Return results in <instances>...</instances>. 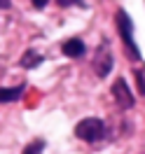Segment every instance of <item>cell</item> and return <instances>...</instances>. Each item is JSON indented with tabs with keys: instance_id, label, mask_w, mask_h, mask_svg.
Listing matches in <instances>:
<instances>
[{
	"instance_id": "3957f363",
	"label": "cell",
	"mask_w": 145,
	"mask_h": 154,
	"mask_svg": "<svg viewBox=\"0 0 145 154\" xmlns=\"http://www.w3.org/2000/svg\"><path fill=\"white\" fill-rule=\"evenodd\" d=\"M112 68V51L108 47V42H103L96 51V58H94V70H96L98 77H106Z\"/></svg>"
},
{
	"instance_id": "6da1fadb",
	"label": "cell",
	"mask_w": 145,
	"mask_h": 154,
	"mask_svg": "<svg viewBox=\"0 0 145 154\" xmlns=\"http://www.w3.org/2000/svg\"><path fill=\"white\" fill-rule=\"evenodd\" d=\"M106 133V126L101 119H94V117H89V119H82L77 126H75V135H77L80 140H84V143H96L101 140Z\"/></svg>"
},
{
	"instance_id": "5b68a950",
	"label": "cell",
	"mask_w": 145,
	"mask_h": 154,
	"mask_svg": "<svg viewBox=\"0 0 145 154\" xmlns=\"http://www.w3.org/2000/svg\"><path fill=\"white\" fill-rule=\"evenodd\" d=\"M61 49H63V54H66V56H70V58H77V56H82V54L87 51L84 42H82V40H77V38H73V40H66Z\"/></svg>"
},
{
	"instance_id": "52a82bcc",
	"label": "cell",
	"mask_w": 145,
	"mask_h": 154,
	"mask_svg": "<svg viewBox=\"0 0 145 154\" xmlns=\"http://www.w3.org/2000/svg\"><path fill=\"white\" fill-rule=\"evenodd\" d=\"M40 61H42V56H40L38 51H26V56L21 58V66L24 68H35Z\"/></svg>"
},
{
	"instance_id": "30bf717a",
	"label": "cell",
	"mask_w": 145,
	"mask_h": 154,
	"mask_svg": "<svg viewBox=\"0 0 145 154\" xmlns=\"http://www.w3.org/2000/svg\"><path fill=\"white\" fill-rule=\"evenodd\" d=\"M136 77H138V84H140V94H145V75H143V72H138Z\"/></svg>"
},
{
	"instance_id": "7c38bea8",
	"label": "cell",
	"mask_w": 145,
	"mask_h": 154,
	"mask_svg": "<svg viewBox=\"0 0 145 154\" xmlns=\"http://www.w3.org/2000/svg\"><path fill=\"white\" fill-rule=\"evenodd\" d=\"M10 7V0H0V10H7Z\"/></svg>"
},
{
	"instance_id": "7a4b0ae2",
	"label": "cell",
	"mask_w": 145,
	"mask_h": 154,
	"mask_svg": "<svg viewBox=\"0 0 145 154\" xmlns=\"http://www.w3.org/2000/svg\"><path fill=\"white\" fill-rule=\"evenodd\" d=\"M117 30H119V35H122V42H124L126 51L131 54V56L138 61L140 58V51H138V47H136L134 42V28H131V19L126 17V12H117Z\"/></svg>"
},
{
	"instance_id": "277c9868",
	"label": "cell",
	"mask_w": 145,
	"mask_h": 154,
	"mask_svg": "<svg viewBox=\"0 0 145 154\" xmlns=\"http://www.w3.org/2000/svg\"><path fill=\"white\" fill-rule=\"evenodd\" d=\"M112 98H115V103L122 110H129V107H134V96H131V89L126 87V82L119 77L115 84H112Z\"/></svg>"
},
{
	"instance_id": "9c48e42d",
	"label": "cell",
	"mask_w": 145,
	"mask_h": 154,
	"mask_svg": "<svg viewBox=\"0 0 145 154\" xmlns=\"http://www.w3.org/2000/svg\"><path fill=\"white\" fill-rule=\"evenodd\" d=\"M30 2H33V7H35V10H42V7H47L49 0H30Z\"/></svg>"
},
{
	"instance_id": "8992f818",
	"label": "cell",
	"mask_w": 145,
	"mask_h": 154,
	"mask_svg": "<svg viewBox=\"0 0 145 154\" xmlns=\"http://www.w3.org/2000/svg\"><path fill=\"white\" fill-rule=\"evenodd\" d=\"M21 91L24 89H0V103H12V100H19Z\"/></svg>"
},
{
	"instance_id": "8fae6325",
	"label": "cell",
	"mask_w": 145,
	"mask_h": 154,
	"mask_svg": "<svg viewBox=\"0 0 145 154\" xmlns=\"http://www.w3.org/2000/svg\"><path fill=\"white\" fill-rule=\"evenodd\" d=\"M73 2H77V0H58V5H63V7H68V5H73Z\"/></svg>"
},
{
	"instance_id": "ba28073f",
	"label": "cell",
	"mask_w": 145,
	"mask_h": 154,
	"mask_svg": "<svg viewBox=\"0 0 145 154\" xmlns=\"http://www.w3.org/2000/svg\"><path fill=\"white\" fill-rule=\"evenodd\" d=\"M42 149H45V143H42V140H33V143L24 149V154H42Z\"/></svg>"
}]
</instances>
